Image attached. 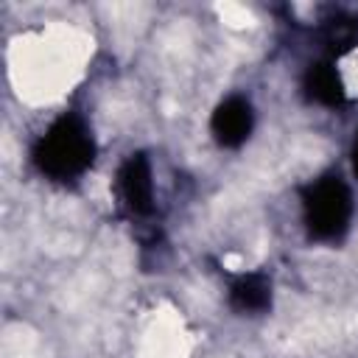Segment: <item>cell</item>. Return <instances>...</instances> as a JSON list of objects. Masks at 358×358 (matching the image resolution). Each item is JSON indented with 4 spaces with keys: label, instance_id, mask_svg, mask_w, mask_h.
<instances>
[{
    "label": "cell",
    "instance_id": "1",
    "mask_svg": "<svg viewBox=\"0 0 358 358\" xmlns=\"http://www.w3.org/2000/svg\"><path fill=\"white\" fill-rule=\"evenodd\" d=\"M95 154L90 129L76 115L56 117L34 145V162L50 179H76L81 176Z\"/></svg>",
    "mask_w": 358,
    "mask_h": 358
},
{
    "label": "cell",
    "instance_id": "2",
    "mask_svg": "<svg viewBox=\"0 0 358 358\" xmlns=\"http://www.w3.org/2000/svg\"><path fill=\"white\" fill-rule=\"evenodd\" d=\"M352 218V193L344 179L322 176L308 185L302 196V221L313 238L336 241L347 232Z\"/></svg>",
    "mask_w": 358,
    "mask_h": 358
},
{
    "label": "cell",
    "instance_id": "3",
    "mask_svg": "<svg viewBox=\"0 0 358 358\" xmlns=\"http://www.w3.org/2000/svg\"><path fill=\"white\" fill-rule=\"evenodd\" d=\"M115 187H117V199L120 204L134 213L143 215L154 207V171L151 162L143 154H131L126 162H120L117 176H115Z\"/></svg>",
    "mask_w": 358,
    "mask_h": 358
},
{
    "label": "cell",
    "instance_id": "4",
    "mask_svg": "<svg viewBox=\"0 0 358 358\" xmlns=\"http://www.w3.org/2000/svg\"><path fill=\"white\" fill-rule=\"evenodd\" d=\"M252 129H255V109H252V103H249L243 95H229V98H224V101L215 106L213 117H210V131H213V137H215L221 145H227V148L243 145V143L249 140Z\"/></svg>",
    "mask_w": 358,
    "mask_h": 358
},
{
    "label": "cell",
    "instance_id": "5",
    "mask_svg": "<svg viewBox=\"0 0 358 358\" xmlns=\"http://www.w3.org/2000/svg\"><path fill=\"white\" fill-rule=\"evenodd\" d=\"M305 92L310 101L322 103V106H336L341 103L350 92H347V81H344V73L333 64V62H324V64H313L305 76Z\"/></svg>",
    "mask_w": 358,
    "mask_h": 358
},
{
    "label": "cell",
    "instance_id": "6",
    "mask_svg": "<svg viewBox=\"0 0 358 358\" xmlns=\"http://www.w3.org/2000/svg\"><path fill=\"white\" fill-rule=\"evenodd\" d=\"M229 302L241 313H263L271 305V282L263 274H241L229 285Z\"/></svg>",
    "mask_w": 358,
    "mask_h": 358
},
{
    "label": "cell",
    "instance_id": "7",
    "mask_svg": "<svg viewBox=\"0 0 358 358\" xmlns=\"http://www.w3.org/2000/svg\"><path fill=\"white\" fill-rule=\"evenodd\" d=\"M350 162H352V173H355V179H358V131H355L352 145H350Z\"/></svg>",
    "mask_w": 358,
    "mask_h": 358
}]
</instances>
